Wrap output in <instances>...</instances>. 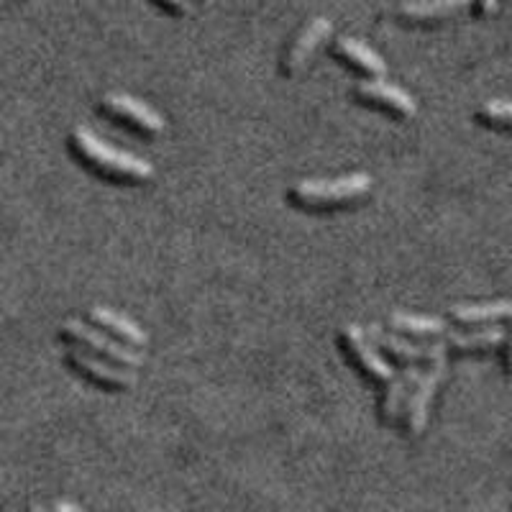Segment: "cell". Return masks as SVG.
Wrapping results in <instances>:
<instances>
[{
  "label": "cell",
  "instance_id": "cell-1",
  "mask_svg": "<svg viewBox=\"0 0 512 512\" xmlns=\"http://www.w3.org/2000/svg\"><path fill=\"white\" fill-rule=\"evenodd\" d=\"M70 146L72 152L82 159V164H88L93 172H100L108 180L149 182L154 177V167L146 159L134 157V154L123 152V149L105 144L88 126H77L72 131Z\"/></svg>",
  "mask_w": 512,
  "mask_h": 512
},
{
  "label": "cell",
  "instance_id": "cell-2",
  "mask_svg": "<svg viewBox=\"0 0 512 512\" xmlns=\"http://www.w3.org/2000/svg\"><path fill=\"white\" fill-rule=\"evenodd\" d=\"M372 190V177L367 172H351L333 180H303L290 187V200L303 208H333L364 198Z\"/></svg>",
  "mask_w": 512,
  "mask_h": 512
},
{
  "label": "cell",
  "instance_id": "cell-3",
  "mask_svg": "<svg viewBox=\"0 0 512 512\" xmlns=\"http://www.w3.org/2000/svg\"><path fill=\"white\" fill-rule=\"evenodd\" d=\"M59 336H62L64 341H70V344L80 346V349L90 351V354L100 356V359L116 361L121 367H141V364H144V356H141L139 351L131 349V346L126 344H118L111 336L95 331L93 326H88V323L80 318L64 320L62 328H59Z\"/></svg>",
  "mask_w": 512,
  "mask_h": 512
},
{
  "label": "cell",
  "instance_id": "cell-4",
  "mask_svg": "<svg viewBox=\"0 0 512 512\" xmlns=\"http://www.w3.org/2000/svg\"><path fill=\"white\" fill-rule=\"evenodd\" d=\"M443 374H446V356H438L431 361V367L420 372V377L415 379L413 390H410L408 400H405V431L410 438H418L428 425V415H431V402L436 397L438 384L443 382Z\"/></svg>",
  "mask_w": 512,
  "mask_h": 512
},
{
  "label": "cell",
  "instance_id": "cell-5",
  "mask_svg": "<svg viewBox=\"0 0 512 512\" xmlns=\"http://www.w3.org/2000/svg\"><path fill=\"white\" fill-rule=\"evenodd\" d=\"M64 361L67 367L75 369L77 374H82L85 379H90L93 384H100V387H108V390H128L139 382L131 369L116 367L111 361L100 359V356L90 354V351L80 349V346L70 344L67 351H64Z\"/></svg>",
  "mask_w": 512,
  "mask_h": 512
},
{
  "label": "cell",
  "instance_id": "cell-6",
  "mask_svg": "<svg viewBox=\"0 0 512 512\" xmlns=\"http://www.w3.org/2000/svg\"><path fill=\"white\" fill-rule=\"evenodd\" d=\"M341 346H344L346 354H349L351 364H354L364 377L372 379V382L387 384L392 379V374H395V369L390 367V361H384V356L379 354V349L374 346V341L367 336L364 328L354 326V323H351V326H344V331H341Z\"/></svg>",
  "mask_w": 512,
  "mask_h": 512
},
{
  "label": "cell",
  "instance_id": "cell-7",
  "mask_svg": "<svg viewBox=\"0 0 512 512\" xmlns=\"http://www.w3.org/2000/svg\"><path fill=\"white\" fill-rule=\"evenodd\" d=\"M100 108L111 118H118V121L128 123V126L139 128L141 134L159 136L167 128L162 113L154 111L152 105H146L144 100L128 93H105L100 98Z\"/></svg>",
  "mask_w": 512,
  "mask_h": 512
},
{
  "label": "cell",
  "instance_id": "cell-8",
  "mask_svg": "<svg viewBox=\"0 0 512 512\" xmlns=\"http://www.w3.org/2000/svg\"><path fill=\"white\" fill-rule=\"evenodd\" d=\"M351 95L356 100H361V103L377 105V108L395 113L397 118H413L418 113V103L413 100V95L408 90L392 85V82L361 80L351 88Z\"/></svg>",
  "mask_w": 512,
  "mask_h": 512
},
{
  "label": "cell",
  "instance_id": "cell-9",
  "mask_svg": "<svg viewBox=\"0 0 512 512\" xmlns=\"http://www.w3.org/2000/svg\"><path fill=\"white\" fill-rule=\"evenodd\" d=\"M331 34H333L331 18L326 16L310 18L308 24H305V29L295 36V41H292L290 49H287L285 62H282V72H285L287 77L297 75V72L303 70L305 64H308V59L313 57L315 49H318Z\"/></svg>",
  "mask_w": 512,
  "mask_h": 512
},
{
  "label": "cell",
  "instance_id": "cell-10",
  "mask_svg": "<svg viewBox=\"0 0 512 512\" xmlns=\"http://www.w3.org/2000/svg\"><path fill=\"white\" fill-rule=\"evenodd\" d=\"M367 336L372 338L377 349H384L387 354H392L395 359L408 361V364H418V361L438 359V356H446V344L441 338L431 341V344H413L408 338H402L400 333H387L379 326H369Z\"/></svg>",
  "mask_w": 512,
  "mask_h": 512
},
{
  "label": "cell",
  "instance_id": "cell-11",
  "mask_svg": "<svg viewBox=\"0 0 512 512\" xmlns=\"http://www.w3.org/2000/svg\"><path fill=\"white\" fill-rule=\"evenodd\" d=\"M420 377V369L415 364H408L405 369L392 374V379L384 384V395L379 400V418L384 425H397L405 410V400H408L410 390H413L415 379Z\"/></svg>",
  "mask_w": 512,
  "mask_h": 512
},
{
  "label": "cell",
  "instance_id": "cell-12",
  "mask_svg": "<svg viewBox=\"0 0 512 512\" xmlns=\"http://www.w3.org/2000/svg\"><path fill=\"white\" fill-rule=\"evenodd\" d=\"M333 54L346 59L349 64H354L356 70H361L364 75H372L374 80H384V75H387L384 59L372 47H367L364 41L354 39V36H338L333 41Z\"/></svg>",
  "mask_w": 512,
  "mask_h": 512
},
{
  "label": "cell",
  "instance_id": "cell-13",
  "mask_svg": "<svg viewBox=\"0 0 512 512\" xmlns=\"http://www.w3.org/2000/svg\"><path fill=\"white\" fill-rule=\"evenodd\" d=\"M88 318L93 320L95 326L105 328V331L111 333V336H116L118 341H123L126 346H131V349H144V346L149 344V336H146L144 328L136 326L134 320L126 318L123 313H116V310L93 308L88 313Z\"/></svg>",
  "mask_w": 512,
  "mask_h": 512
},
{
  "label": "cell",
  "instance_id": "cell-14",
  "mask_svg": "<svg viewBox=\"0 0 512 512\" xmlns=\"http://www.w3.org/2000/svg\"><path fill=\"white\" fill-rule=\"evenodd\" d=\"M472 3L474 0H408V3L400 6V16L405 21L423 24V21H438V18L454 16V13L464 11Z\"/></svg>",
  "mask_w": 512,
  "mask_h": 512
},
{
  "label": "cell",
  "instance_id": "cell-15",
  "mask_svg": "<svg viewBox=\"0 0 512 512\" xmlns=\"http://www.w3.org/2000/svg\"><path fill=\"white\" fill-rule=\"evenodd\" d=\"M505 328L502 326H489L482 331L472 333H454L446 331L438 336L446 344V349H459V351H479V349H497L505 341Z\"/></svg>",
  "mask_w": 512,
  "mask_h": 512
},
{
  "label": "cell",
  "instance_id": "cell-16",
  "mask_svg": "<svg viewBox=\"0 0 512 512\" xmlns=\"http://www.w3.org/2000/svg\"><path fill=\"white\" fill-rule=\"evenodd\" d=\"M451 318L461 326H482V323H492V320L512 318V300H492V303L482 305H459L451 310Z\"/></svg>",
  "mask_w": 512,
  "mask_h": 512
},
{
  "label": "cell",
  "instance_id": "cell-17",
  "mask_svg": "<svg viewBox=\"0 0 512 512\" xmlns=\"http://www.w3.org/2000/svg\"><path fill=\"white\" fill-rule=\"evenodd\" d=\"M390 326L395 328L400 336H423V338H438L448 331L446 323L433 315H410V313H392Z\"/></svg>",
  "mask_w": 512,
  "mask_h": 512
},
{
  "label": "cell",
  "instance_id": "cell-18",
  "mask_svg": "<svg viewBox=\"0 0 512 512\" xmlns=\"http://www.w3.org/2000/svg\"><path fill=\"white\" fill-rule=\"evenodd\" d=\"M479 116L492 123H512V100H489L482 105Z\"/></svg>",
  "mask_w": 512,
  "mask_h": 512
},
{
  "label": "cell",
  "instance_id": "cell-19",
  "mask_svg": "<svg viewBox=\"0 0 512 512\" xmlns=\"http://www.w3.org/2000/svg\"><path fill=\"white\" fill-rule=\"evenodd\" d=\"M157 3L167 8L169 13H175V16H192V13H195L192 0H157Z\"/></svg>",
  "mask_w": 512,
  "mask_h": 512
},
{
  "label": "cell",
  "instance_id": "cell-20",
  "mask_svg": "<svg viewBox=\"0 0 512 512\" xmlns=\"http://www.w3.org/2000/svg\"><path fill=\"white\" fill-rule=\"evenodd\" d=\"M52 512H82V510L75 505V502H70V500H57V502H54Z\"/></svg>",
  "mask_w": 512,
  "mask_h": 512
},
{
  "label": "cell",
  "instance_id": "cell-21",
  "mask_svg": "<svg viewBox=\"0 0 512 512\" xmlns=\"http://www.w3.org/2000/svg\"><path fill=\"white\" fill-rule=\"evenodd\" d=\"M479 8H482L484 16H495L497 8H500V0H479Z\"/></svg>",
  "mask_w": 512,
  "mask_h": 512
},
{
  "label": "cell",
  "instance_id": "cell-22",
  "mask_svg": "<svg viewBox=\"0 0 512 512\" xmlns=\"http://www.w3.org/2000/svg\"><path fill=\"white\" fill-rule=\"evenodd\" d=\"M24 512H47V507H44V505H39V502H31V505L26 507Z\"/></svg>",
  "mask_w": 512,
  "mask_h": 512
},
{
  "label": "cell",
  "instance_id": "cell-23",
  "mask_svg": "<svg viewBox=\"0 0 512 512\" xmlns=\"http://www.w3.org/2000/svg\"><path fill=\"white\" fill-rule=\"evenodd\" d=\"M507 367H510L512 372V341H510V351H507Z\"/></svg>",
  "mask_w": 512,
  "mask_h": 512
},
{
  "label": "cell",
  "instance_id": "cell-24",
  "mask_svg": "<svg viewBox=\"0 0 512 512\" xmlns=\"http://www.w3.org/2000/svg\"><path fill=\"white\" fill-rule=\"evenodd\" d=\"M200 3H205V6H210V3H213V0H200Z\"/></svg>",
  "mask_w": 512,
  "mask_h": 512
},
{
  "label": "cell",
  "instance_id": "cell-25",
  "mask_svg": "<svg viewBox=\"0 0 512 512\" xmlns=\"http://www.w3.org/2000/svg\"><path fill=\"white\" fill-rule=\"evenodd\" d=\"M3 3H6V0H0V6H3Z\"/></svg>",
  "mask_w": 512,
  "mask_h": 512
}]
</instances>
